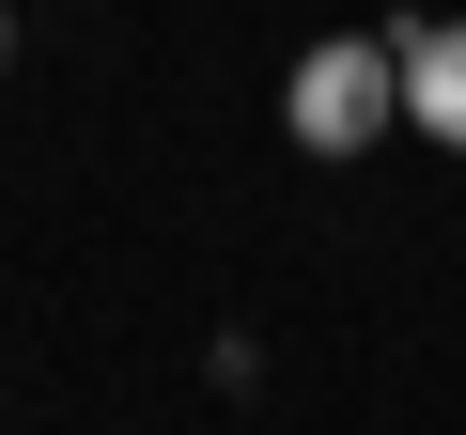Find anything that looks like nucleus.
Segmentation results:
<instances>
[{"label": "nucleus", "instance_id": "1", "mask_svg": "<svg viewBox=\"0 0 466 435\" xmlns=\"http://www.w3.org/2000/svg\"><path fill=\"white\" fill-rule=\"evenodd\" d=\"M280 125H296L311 156H373V140L404 125V47H389V32H327V47H296Z\"/></svg>", "mask_w": 466, "mask_h": 435}, {"label": "nucleus", "instance_id": "2", "mask_svg": "<svg viewBox=\"0 0 466 435\" xmlns=\"http://www.w3.org/2000/svg\"><path fill=\"white\" fill-rule=\"evenodd\" d=\"M389 47H404V125H435L466 156V16H404Z\"/></svg>", "mask_w": 466, "mask_h": 435}, {"label": "nucleus", "instance_id": "3", "mask_svg": "<svg viewBox=\"0 0 466 435\" xmlns=\"http://www.w3.org/2000/svg\"><path fill=\"white\" fill-rule=\"evenodd\" d=\"M0 63H16V32H0Z\"/></svg>", "mask_w": 466, "mask_h": 435}]
</instances>
